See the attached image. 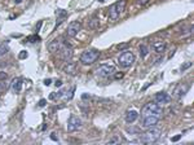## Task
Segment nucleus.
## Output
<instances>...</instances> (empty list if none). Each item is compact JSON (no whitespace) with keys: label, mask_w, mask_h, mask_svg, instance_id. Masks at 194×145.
I'll return each instance as SVG.
<instances>
[{"label":"nucleus","mask_w":194,"mask_h":145,"mask_svg":"<svg viewBox=\"0 0 194 145\" xmlns=\"http://www.w3.org/2000/svg\"><path fill=\"white\" fill-rule=\"evenodd\" d=\"M100 26V20L99 18H92V20H89L88 21V27L89 29H92V30H95V29H97Z\"/></svg>","instance_id":"obj_19"},{"label":"nucleus","mask_w":194,"mask_h":145,"mask_svg":"<svg viewBox=\"0 0 194 145\" xmlns=\"http://www.w3.org/2000/svg\"><path fill=\"white\" fill-rule=\"evenodd\" d=\"M138 118V113L136 111V110H128L127 113H126V122L127 123H133L135 121H136Z\"/></svg>","instance_id":"obj_14"},{"label":"nucleus","mask_w":194,"mask_h":145,"mask_svg":"<svg viewBox=\"0 0 194 145\" xmlns=\"http://www.w3.org/2000/svg\"><path fill=\"white\" fill-rule=\"evenodd\" d=\"M97 75L99 77H102V78H107L113 75L115 73V66L114 65H109V63H104V65H101L99 69L96 70Z\"/></svg>","instance_id":"obj_6"},{"label":"nucleus","mask_w":194,"mask_h":145,"mask_svg":"<svg viewBox=\"0 0 194 145\" xmlns=\"http://www.w3.org/2000/svg\"><path fill=\"white\" fill-rule=\"evenodd\" d=\"M82 125H83V122L79 117L70 115L69 121H67V132H74V131L79 130V128L82 127Z\"/></svg>","instance_id":"obj_7"},{"label":"nucleus","mask_w":194,"mask_h":145,"mask_svg":"<svg viewBox=\"0 0 194 145\" xmlns=\"http://www.w3.org/2000/svg\"><path fill=\"white\" fill-rule=\"evenodd\" d=\"M159 122V117H155V115H145L142 117V127L144 128H150V127H154L157 126Z\"/></svg>","instance_id":"obj_8"},{"label":"nucleus","mask_w":194,"mask_h":145,"mask_svg":"<svg viewBox=\"0 0 194 145\" xmlns=\"http://www.w3.org/2000/svg\"><path fill=\"white\" fill-rule=\"evenodd\" d=\"M118 62H119V65L122 67H129L133 65L135 62V55L132 52L129 51H124L122 53V55L119 56V58H118Z\"/></svg>","instance_id":"obj_5"},{"label":"nucleus","mask_w":194,"mask_h":145,"mask_svg":"<svg viewBox=\"0 0 194 145\" xmlns=\"http://www.w3.org/2000/svg\"><path fill=\"white\" fill-rule=\"evenodd\" d=\"M153 49L157 52V53L164 52V49H166V42H163V40H157V42H154V43H153Z\"/></svg>","instance_id":"obj_16"},{"label":"nucleus","mask_w":194,"mask_h":145,"mask_svg":"<svg viewBox=\"0 0 194 145\" xmlns=\"http://www.w3.org/2000/svg\"><path fill=\"white\" fill-rule=\"evenodd\" d=\"M62 47H63V43H62L61 40L56 39V40H53L52 43H49V45H48V49H49L52 53H56V52L60 51Z\"/></svg>","instance_id":"obj_12"},{"label":"nucleus","mask_w":194,"mask_h":145,"mask_svg":"<svg viewBox=\"0 0 194 145\" xmlns=\"http://www.w3.org/2000/svg\"><path fill=\"white\" fill-rule=\"evenodd\" d=\"M180 139H181V135H177L175 137H171V141H179Z\"/></svg>","instance_id":"obj_27"},{"label":"nucleus","mask_w":194,"mask_h":145,"mask_svg":"<svg viewBox=\"0 0 194 145\" xmlns=\"http://www.w3.org/2000/svg\"><path fill=\"white\" fill-rule=\"evenodd\" d=\"M18 57L21 58V60H25V58H27V52H26V51H22V52L20 53V56H18Z\"/></svg>","instance_id":"obj_25"},{"label":"nucleus","mask_w":194,"mask_h":145,"mask_svg":"<svg viewBox=\"0 0 194 145\" xmlns=\"http://www.w3.org/2000/svg\"><path fill=\"white\" fill-rule=\"evenodd\" d=\"M159 136H160V130H159V128H155V126L150 127V128H148L146 132L141 135V137H140V143L152 144L154 141H157L159 139Z\"/></svg>","instance_id":"obj_1"},{"label":"nucleus","mask_w":194,"mask_h":145,"mask_svg":"<svg viewBox=\"0 0 194 145\" xmlns=\"http://www.w3.org/2000/svg\"><path fill=\"white\" fill-rule=\"evenodd\" d=\"M120 78H123V73L117 74V75H115V79H120Z\"/></svg>","instance_id":"obj_33"},{"label":"nucleus","mask_w":194,"mask_h":145,"mask_svg":"<svg viewBox=\"0 0 194 145\" xmlns=\"http://www.w3.org/2000/svg\"><path fill=\"white\" fill-rule=\"evenodd\" d=\"M141 115L145 117V115H155V117H159L162 115V108L158 103H149L146 104L142 108V111H141Z\"/></svg>","instance_id":"obj_4"},{"label":"nucleus","mask_w":194,"mask_h":145,"mask_svg":"<svg viewBox=\"0 0 194 145\" xmlns=\"http://www.w3.org/2000/svg\"><path fill=\"white\" fill-rule=\"evenodd\" d=\"M126 5H127L126 0H119V2H117L115 4H113L111 7H110V9H109V18L111 21L118 20V17H119V16L124 12Z\"/></svg>","instance_id":"obj_2"},{"label":"nucleus","mask_w":194,"mask_h":145,"mask_svg":"<svg viewBox=\"0 0 194 145\" xmlns=\"http://www.w3.org/2000/svg\"><path fill=\"white\" fill-rule=\"evenodd\" d=\"M127 131L128 132H137L138 130H136V128H127Z\"/></svg>","instance_id":"obj_30"},{"label":"nucleus","mask_w":194,"mask_h":145,"mask_svg":"<svg viewBox=\"0 0 194 145\" xmlns=\"http://www.w3.org/2000/svg\"><path fill=\"white\" fill-rule=\"evenodd\" d=\"M188 89H189V84H179L175 89L176 97H182V96L188 92Z\"/></svg>","instance_id":"obj_13"},{"label":"nucleus","mask_w":194,"mask_h":145,"mask_svg":"<svg viewBox=\"0 0 194 145\" xmlns=\"http://www.w3.org/2000/svg\"><path fill=\"white\" fill-rule=\"evenodd\" d=\"M63 73L66 74H70V75H75L77 73V65H75L74 62H66V65L63 66Z\"/></svg>","instance_id":"obj_15"},{"label":"nucleus","mask_w":194,"mask_h":145,"mask_svg":"<svg viewBox=\"0 0 194 145\" xmlns=\"http://www.w3.org/2000/svg\"><path fill=\"white\" fill-rule=\"evenodd\" d=\"M154 99H155V103H158V104H168L170 100H171V97H170V96L167 95L166 92H159V93H157Z\"/></svg>","instance_id":"obj_11"},{"label":"nucleus","mask_w":194,"mask_h":145,"mask_svg":"<svg viewBox=\"0 0 194 145\" xmlns=\"http://www.w3.org/2000/svg\"><path fill=\"white\" fill-rule=\"evenodd\" d=\"M193 65V63L192 62H186V63H184V65H181V67H180V70L181 71H185L186 70V69H189L190 66Z\"/></svg>","instance_id":"obj_22"},{"label":"nucleus","mask_w":194,"mask_h":145,"mask_svg":"<svg viewBox=\"0 0 194 145\" xmlns=\"http://www.w3.org/2000/svg\"><path fill=\"white\" fill-rule=\"evenodd\" d=\"M8 51H9V48H8L7 44H0V57H3V56L7 55Z\"/></svg>","instance_id":"obj_21"},{"label":"nucleus","mask_w":194,"mask_h":145,"mask_svg":"<svg viewBox=\"0 0 194 145\" xmlns=\"http://www.w3.org/2000/svg\"><path fill=\"white\" fill-rule=\"evenodd\" d=\"M118 141H119V139H118V137H114V139H111V140L109 141V143H107V144H115V143H118Z\"/></svg>","instance_id":"obj_26"},{"label":"nucleus","mask_w":194,"mask_h":145,"mask_svg":"<svg viewBox=\"0 0 194 145\" xmlns=\"http://www.w3.org/2000/svg\"><path fill=\"white\" fill-rule=\"evenodd\" d=\"M99 57H100V52L97 49H87L80 56V62L84 63V65H91V63L96 62Z\"/></svg>","instance_id":"obj_3"},{"label":"nucleus","mask_w":194,"mask_h":145,"mask_svg":"<svg viewBox=\"0 0 194 145\" xmlns=\"http://www.w3.org/2000/svg\"><path fill=\"white\" fill-rule=\"evenodd\" d=\"M27 40H29L30 43H35V42H38V40H40V38L38 36V35H35V36H30Z\"/></svg>","instance_id":"obj_24"},{"label":"nucleus","mask_w":194,"mask_h":145,"mask_svg":"<svg viewBox=\"0 0 194 145\" xmlns=\"http://www.w3.org/2000/svg\"><path fill=\"white\" fill-rule=\"evenodd\" d=\"M148 55H149V48L145 44H141L140 45V56H141L142 58H145Z\"/></svg>","instance_id":"obj_20"},{"label":"nucleus","mask_w":194,"mask_h":145,"mask_svg":"<svg viewBox=\"0 0 194 145\" xmlns=\"http://www.w3.org/2000/svg\"><path fill=\"white\" fill-rule=\"evenodd\" d=\"M61 85H62V82H61V80H57V82H56V87H61Z\"/></svg>","instance_id":"obj_34"},{"label":"nucleus","mask_w":194,"mask_h":145,"mask_svg":"<svg viewBox=\"0 0 194 145\" xmlns=\"http://www.w3.org/2000/svg\"><path fill=\"white\" fill-rule=\"evenodd\" d=\"M128 47H129V43H124V44H119V45H117V48H118V49H120V51L127 49Z\"/></svg>","instance_id":"obj_23"},{"label":"nucleus","mask_w":194,"mask_h":145,"mask_svg":"<svg viewBox=\"0 0 194 145\" xmlns=\"http://www.w3.org/2000/svg\"><path fill=\"white\" fill-rule=\"evenodd\" d=\"M45 104H47V101H45V100H40V101H39V106H40V108L45 106Z\"/></svg>","instance_id":"obj_28"},{"label":"nucleus","mask_w":194,"mask_h":145,"mask_svg":"<svg viewBox=\"0 0 194 145\" xmlns=\"http://www.w3.org/2000/svg\"><path fill=\"white\" fill-rule=\"evenodd\" d=\"M80 30H82V24L78 22V21H73V22L69 25L66 33L69 36H77Z\"/></svg>","instance_id":"obj_9"},{"label":"nucleus","mask_w":194,"mask_h":145,"mask_svg":"<svg viewBox=\"0 0 194 145\" xmlns=\"http://www.w3.org/2000/svg\"><path fill=\"white\" fill-rule=\"evenodd\" d=\"M7 78V74L5 73H0V79H5Z\"/></svg>","instance_id":"obj_31"},{"label":"nucleus","mask_w":194,"mask_h":145,"mask_svg":"<svg viewBox=\"0 0 194 145\" xmlns=\"http://www.w3.org/2000/svg\"><path fill=\"white\" fill-rule=\"evenodd\" d=\"M4 88H5V83L4 82H0V91L4 89Z\"/></svg>","instance_id":"obj_32"},{"label":"nucleus","mask_w":194,"mask_h":145,"mask_svg":"<svg viewBox=\"0 0 194 145\" xmlns=\"http://www.w3.org/2000/svg\"><path fill=\"white\" fill-rule=\"evenodd\" d=\"M51 83H52V79H45L44 80V84L45 85H51Z\"/></svg>","instance_id":"obj_29"},{"label":"nucleus","mask_w":194,"mask_h":145,"mask_svg":"<svg viewBox=\"0 0 194 145\" xmlns=\"http://www.w3.org/2000/svg\"><path fill=\"white\" fill-rule=\"evenodd\" d=\"M58 53H60V57L62 58V60L69 61L70 58H71V56H73V49H71V47L63 44V47L58 51Z\"/></svg>","instance_id":"obj_10"},{"label":"nucleus","mask_w":194,"mask_h":145,"mask_svg":"<svg viewBox=\"0 0 194 145\" xmlns=\"http://www.w3.org/2000/svg\"><path fill=\"white\" fill-rule=\"evenodd\" d=\"M56 16H57V25H60L62 21L66 18L67 13H66V10H63V9H58L56 12Z\"/></svg>","instance_id":"obj_18"},{"label":"nucleus","mask_w":194,"mask_h":145,"mask_svg":"<svg viewBox=\"0 0 194 145\" xmlns=\"http://www.w3.org/2000/svg\"><path fill=\"white\" fill-rule=\"evenodd\" d=\"M12 88H13L14 92H20V91L22 89V79H21V78H16V79H13Z\"/></svg>","instance_id":"obj_17"},{"label":"nucleus","mask_w":194,"mask_h":145,"mask_svg":"<svg viewBox=\"0 0 194 145\" xmlns=\"http://www.w3.org/2000/svg\"><path fill=\"white\" fill-rule=\"evenodd\" d=\"M21 2H22V0H14V3H16V4H20Z\"/></svg>","instance_id":"obj_35"},{"label":"nucleus","mask_w":194,"mask_h":145,"mask_svg":"<svg viewBox=\"0 0 194 145\" xmlns=\"http://www.w3.org/2000/svg\"><path fill=\"white\" fill-rule=\"evenodd\" d=\"M99 2H100V3H102V2H105V0H99Z\"/></svg>","instance_id":"obj_36"}]
</instances>
